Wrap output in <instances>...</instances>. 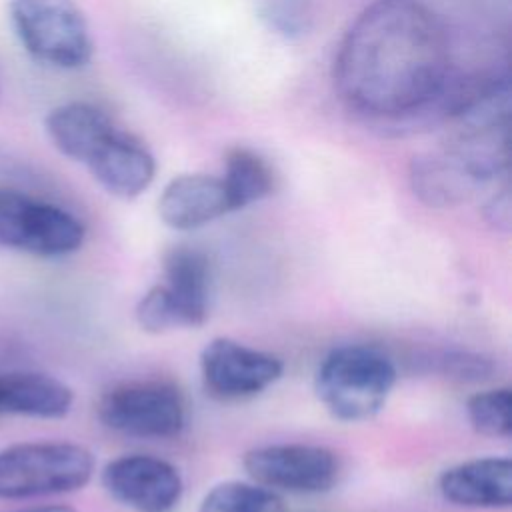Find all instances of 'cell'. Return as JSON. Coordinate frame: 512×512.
I'll list each match as a JSON object with an SVG mask.
<instances>
[{"instance_id":"7","label":"cell","mask_w":512,"mask_h":512,"mask_svg":"<svg viewBox=\"0 0 512 512\" xmlns=\"http://www.w3.org/2000/svg\"><path fill=\"white\" fill-rule=\"evenodd\" d=\"M242 466L252 482L290 494L328 492L340 476V462L332 450L302 442L252 448L244 454Z\"/></svg>"},{"instance_id":"15","label":"cell","mask_w":512,"mask_h":512,"mask_svg":"<svg viewBox=\"0 0 512 512\" xmlns=\"http://www.w3.org/2000/svg\"><path fill=\"white\" fill-rule=\"evenodd\" d=\"M74 406V390L56 376L36 370L0 372V414L58 420Z\"/></svg>"},{"instance_id":"13","label":"cell","mask_w":512,"mask_h":512,"mask_svg":"<svg viewBox=\"0 0 512 512\" xmlns=\"http://www.w3.org/2000/svg\"><path fill=\"white\" fill-rule=\"evenodd\" d=\"M228 212L232 210L224 182L210 174H180L158 198V216L172 230H196Z\"/></svg>"},{"instance_id":"18","label":"cell","mask_w":512,"mask_h":512,"mask_svg":"<svg viewBox=\"0 0 512 512\" xmlns=\"http://www.w3.org/2000/svg\"><path fill=\"white\" fill-rule=\"evenodd\" d=\"M198 512H288L278 492L256 482L228 480L212 486Z\"/></svg>"},{"instance_id":"20","label":"cell","mask_w":512,"mask_h":512,"mask_svg":"<svg viewBox=\"0 0 512 512\" xmlns=\"http://www.w3.org/2000/svg\"><path fill=\"white\" fill-rule=\"evenodd\" d=\"M260 20L284 40L304 38L314 26V0H262Z\"/></svg>"},{"instance_id":"6","label":"cell","mask_w":512,"mask_h":512,"mask_svg":"<svg viewBox=\"0 0 512 512\" xmlns=\"http://www.w3.org/2000/svg\"><path fill=\"white\" fill-rule=\"evenodd\" d=\"M96 414L102 426L130 438H176L186 426L184 396L166 380L120 382L100 396Z\"/></svg>"},{"instance_id":"1","label":"cell","mask_w":512,"mask_h":512,"mask_svg":"<svg viewBox=\"0 0 512 512\" xmlns=\"http://www.w3.org/2000/svg\"><path fill=\"white\" fill-rule=\"evenodd\" d=\"M340 100L384 134L450 122L454 72L438 16L418 0H374L340 40L334 70Z\"/></svg>"},{"instance_id":"4","label":"cell","mask_w":512,"mask_h":512,"mask_svg":"<svg viewBox=\"0 0 512 512\" xmlns=\"http://www.w3.org/2000/svg\"><path fill=\"white\" fill-rule=\"evenodd\" d=\"M14 36L42 66L78 70L94 52L90 24L74 0H6Z\"/></svg>"},{"instance_id":"2","label":"cell","mask_w":512,"mask_h":512,"mask_svg":"<svg viewBox=\"0 0 512 512\" xmlns=\"http://www.w3.org/2000/svg\"><path fill=\"white\" fill-rule=\"evenodd\" d=\"M396 380V366L382 350L344 344L322 358L314 390L336 420L364 422L384 408Z\"/></svg>"},{"instance_id":"23","label":"cell","mask_w":512,"mask_h":512,"mask_svg":"<svg viewBox=\"0 0 512 512\" xmlns=\"http://www.w3.org/2000/svg\"><path fill=\"white\" fill-rule=\"evenodd\" d=\"M510 192L508 188L498 190L488 202L484 204V220L494 228L506 232L510 228Z\"/></svg>"},{"instance_id":"12","label":"cell","mask_w":512,"mask_h":512,"mask_svg":"<svg viewBox=\"0 0 512 512\" xmlns=\"http://www.w3.org/2000/svg\"><path fill=\"white\" fill-rule=\"evenodd\" d=\"M444 500L464 508H508L512 504V460L482 456L444 470L438 478Z\"/></svg>"},{"instance_id":"5","label":"cell","mask_w":512,"mask_h":512,"mask_svg":"<svg viewBox=\"0 0 512 512\" xmlns=\"http://www.w3.org/2000/svg\"><path fill=\"white\" fill-rule=\"evenodd\" d=\"M86 240V226L70 210L0 186V250L38 258L68 256Z\"/></svg>"},{"instance_id":"9","label":"cell","mask_w":512,"mask_h":512,"mask_svg":"<svg viewBox=\"0 0 512 512\" xmlns=\"http://www.w3.org/2000/svg\"><path fill=\"white\" fill-rule=\"evenodd\" d=\"M100 480L116 502L136 512H170L184 494L178 468L150 454H124L110 460Z\"/></svg>"},{"instance_id":"8","label":"cell","mask_w":512,"mask_h":512,"mask_svg":"<svg viewBox=\"0 0 512 512\" xmlns=\"http://www.w3.org/2000/svg\"><path fill=\"white\" fill-rule=\"evenodd\" d=\"M200 374L210 396L236 402L276 384L284 374V362L270 352L218 336L200 352Z\"/></svg>"},{"instance_id":"11","label":"cell","mask_w":512,"mask_h":512,"mask_svg":"<svg viewBox=\"0 0 512 512\" xmlns=\"http://www.w3.org/2000/svg\"><path fill=\"white\" fill-rule=\"evenodd\" d=\"M92 178L112 196L132 200L154 180L152 152L132 134L114 128L84 160Z\"/></svg>"},{"instance_id":"19","label":"cell","mask_w":512,"mask_h":512,"mask_svg":"<svg viewBox=\"0 0 512 512\" xmlns=\"http://www.w3.org/2000/svg\"><path fill=\"white\" fill-rule=\"evenodd\" d=\"M470 426L490 438H508L512 432V394L510 388H490L476 392L466 402Z\"/></svg>"},{"instance_id":"17","label":"cell","mask_w":512,"mask_h":512,"mask_svg":"<svg viewBox=\"0 0 512 512\" xmlns=\"http://www.w3.org/2000/svg\"><path fill=\"white\" fill-rule=\"evenodd\" d=\"M222 182L234 212L266 198L274 190V172L256 150L236 146L226 154Z\"/></svg>"},{"instance_id":"3","label":"cell","mask_w":512,"mask_h":512,"mask_svg":"<svg viewBox=\"0 0 512 512\" xmlns=\"http://www.w3.org/2000/svg\"><path fill=\"white\" fill-rule=\"evenodd\" d=\"M94 454L76 442L30 440L0 450V500L68 494L94 474Z\"/></svg>"},{"instance_id":"16","label":"cell","mask_w":512,"mask_h":512,"mask_svg":"<svg viewBox=\"0 0 512 512\" xmlns=\"http://www.w3.org/2000/svg\"><path fill=\"white\" fill-rule=\"evenodd\" d=\"M114 128L112 118L104 110L80 100L60 104L44 118V130L52 146L80 164Z\"/></svg>"},{"instance_id":"22","label":"cell","mask_w":512,"mask_h":512,"mask_svg":"<svg viewBox=\"0 0 512 512\" xmlns=\"http://www.w3.org/2000/svg\"><path fill=\"white\" fill-rule=\"evenodd\" d=\"M436 366L444 376L458 378V380H484L490 378L494 372V364L490 358L476 354V352H466V350H448L436 356Z\"/></svg>"},{"instance_id":"21","label":"cell","mask_w":512,"mask_h":512,"mask_svg":"<svg viewBox=\"0 0 512 512\" xmlns=\"http://www.w3.org/2000/svg\"><path fill=\"white\" fill-rule=\"evenodd\" d=\"M134 316H136L138 326L144 332H150V334H162V332L180 328L178 316H176V312H174V308H172V304H170L162 284L152 286L138 300V304L134 308Z\"/></svg>"},{"instance_id":"10","label":"cell","mask_w":512,"mask_h":512,"mask_svg":"<svg viewBox=\"0 0 512 512\" xmlns=\"http://www.w3.org/2000/svg\"><path fill=\"white\" fill-rule=\"evenodd\" d=\"M414 196L430 208H452L468 202L490 176L464 150L448 144L444 150L414 156L408 168Z\"/></svg>"},{"instance_id":"24","label":"cell","mask_w":512,"mask_h":512,"mask_svg":"<svg viewBox=\"0 0 512 512\" xmlns=\"http://www.w3.org/2000/svg\"><path fill=\"white\" fill-rule=\"evenodd\" d=\"M8 512H76V508H72L70 504H34L26 508L8 510Z\"/></svg>"},{"instance_id":"14","label":"cell","mask_w":512,"mask_h":512,"mask_svg":"<svg viewBox=\"0 0 512 512\" xmlns=\"http://www.w3.org/2000/svg\"><path fill=\"white\" fill-rule=\"evenodd\" d=\"M210 262L192 246H174L164 254V292L178 316L180 328L202 326L210 304Z\"/></svg>"}]
</instances>
